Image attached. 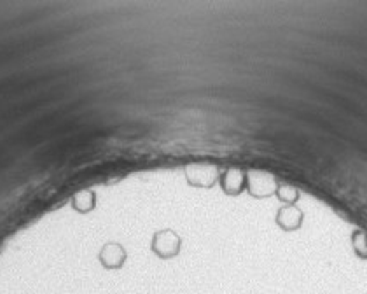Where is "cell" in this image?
<instances>
[{"label": "cell", "instance_id": "6da1fadb", "mask_svg": "<svg viewBox=\"0 0 367 294\" xmlns=\"http://www.w3.org/2000/svg\"><path fill=\"white\" fill-rule=\"evenodd\" d=\"M184 174L187 184L199 189L213 188L220 177L219 167L212 163H191L184 168Z\"/></svg>", "mask_w": 367, "mask_h": 294}, {"label": "cell", "instance_id": "7a4b0ae2", "mask_svg": "<svg viewBox=\"0 0 367 294\" xmlns=\"http://www.w3.org/2000/svg\"><path fill=\"white\" fill-rule=\"evenodd\" d=\"M150 248L159 259H173L180 254L182 238L173 230H159L152 234Z\"/></svg>", "mask_w": 367, "mask_h": 294}, {"label": "cell", "instance_id": "3957f363", "mask_svg": "<svg viewBox=\"0 0 367 294\" xmlns=\"http://www.w3.org/2000/svg\"><path fill=\"white\" fill-rule=\"evenodd\" d=\"M278 182L271 174L262 170H248L247 172V191L254 198H269L276 195Z\"/></svg>", "mask_w": 367, "mask_h": 294}, {"label": "cell", "instance_id": "277c9868", "mask_svg": "<svg viewBox=\"0 0 367 294\" xmlns=\"http://www.w3.org/2000/svg\"><path fill=\"white\" fill-rule=\"evenodd\" d=\"M128 254H126V248L122 247L117 241H108L98 252V261L103 266L105 270H119L124 266Z\"/></svg>", "mask_w": 367, "mask_h": 294}, {"label": "cell", "instance_id": "5b68a950", "mask_svg": "<svg viewBox=\"0 0 367 294\" xmlns=\"http://www.w3.org/2000/svg\"><path fill=\"white\" fill-rule=\"evenodd\" d=\"M219 182L226 195L238 196L247 189V172L241 168H227L219 177Z\"/></svg>", "mask_w": 367, "mask_h": 294}, {"label": "cell", "instance_id": "8992f818", "mask_svg": "<svg viewBox=\"0 0 367 294\" xmlns=\"http://www.w3.org/2000/svg\"><path fill=\"white\" fill-rule=\"evenodd\" d=\"M303 220L304 214L297 205H283L276 212V224L280 230L287 231V233L299 230L303 226Z\"/></svg>", "mask_w": 367, "mask_h": 294}, {"label": "cell", "instance_id": "52a82bcc", "mask_svg": "<svg viewBox=\"0 0 367 294\" xmlns=\"http://www.w3.org/2000/svg\"><path fill=\"white\" fill-rule=\"evenodd\" d=\"M70 205L75 212L87 214L91 210L96 209V192L93 189H82V191L75 192L70 200Z\"/></svg>", "mask_w": 367, "mask_h": 294}, {"label": "cell", "instance_id": "ba28073f", "mask_svg": "<svg viewBox=\"0 0 367 294\" xmlns=\"http://www.w3.org/2000/svg\"><path fill=\"white\" fill-rule=\"evenodd\" d=\"M276 198L282 203H285V205H296L297 200L301 198V192L296 188H292V186L282 184L276 189Z\"/></svg>", "mask_w": 367, "mask_h": 294}, {"label": "cell", "instance_id": "9c48e42d", "mask_svg": "<svg viewBox=\"0 0 367 294\" xmlns=\"http://www.w3.org/2000/svg\"><path fill=\"white\" fill-rule=\"evenodd\" d=\"M353 247H355V252L360 258H367V251L364 248V234L357 233L355 237H353Z\"/></svg>", "mask_w": 367, "mask_h": 294}]
</instances>
